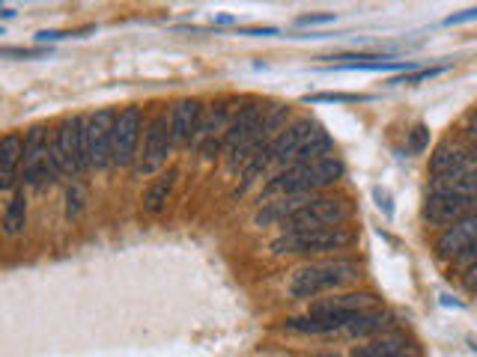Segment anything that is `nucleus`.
<instances>
[{"label":"nucleus","mask_w":477,"mask_h":357,"mask_svg":"<svg viewBox=\"0 0 477 357\" xmlns=\"http://www.w3.org/2000/svg\"><path fill=\"white\" fill-rule=\"evenodd\" d=\"M352 357H420L403 334H382L373 336L367 345H358Z\"/></svg>","instance_id":"18"},{"label":"nucleus","mask_w":477,"mask_h":357,"mask_svg":"<svg viewBox=\"0 0 477 357\" xmlns=\"http://www.w3.org/2000/svg\"><path fill=\"white\" fill-rule=\"evenodd\" d=\"M203 101L200 99H182L176 101L171 110V128H173V144L176 146H194V137L203 126Z\"/></svg>","instance_id":"12"},{"label":"nucleus","mask_w":477,"mask_h":357,"mask_svg":"<svg viewBox=\"0 0 477 357\" xmlns=\"http://www.w3.org/2000/svg\"><path fill=\"white\" fill-rule=\"evenodd\" d=\"M376 307V295L373 292H343L329 300L311 307V313H364V309Z\"/></svg>","instance_id":"19"},{"label":"nucleus","mask_w":477,"mask_h":357,"mask_svg":"<svg viewBox=\"0 0 477 357\" xmlns=\"http://www.w3.org/2000/svg\"><path fill=\"white\" fill-rule=\"evenodd\" d=\"M114 126H117V114L110 108H102L96 114L87 117V126H84V149H87V164L90 170H105L110 167V144H114Z\"/></svg>","instance_id":"9"},{"label":"nucleus","mask_w":477,"mask_h":357,"mask_svg":"<svg viewBox=\"0 0 477 357\" xmlns=\"http://www.w3.org/2000/svg\"><path fill=\"white\" fill-rule=\"evenodd\" d=\"M477 212V200L472 196H460V194H447V191H433L424 203V218L433 223V227H454L456 221L469 218Z\"/></svg>","instance_id":"11"},{"label":"nucleus","mask_w":477,"mask_h":357,"mask_svg":"<svg viewBox=\"0 0 477 357\" xmlns=\"http://www.w3.org/2000/svg\"><path fill=\"white\" fill-rule=\"evenodd\" d=\"M447 69V65H433V69H420L415 74H403V78H394L391 83H420V81H427V78H436V74H442Z\"/></svg>","instance_id":"26"},{"label":"nucleus","mask_w":477,"mask_h":357,"mask_svg":"<svg viewBox=\"0 0 477 357\" xmlns=\"http://www.w3.org/2000/svg\"><path fill=\"white\" fill-rule=\"evenodd\" d=\"M176 149L173 144V128H171V114L162 110V114H155L149 119L146 126V137H144V149H140V158L135 164V173L137 176H153L158 173L162 167L167 164V158Z\"/></svg>","instance_id":"6"},{"label":"nucleus","mask_w":477,"mask_h":357,"mask_svg":"<svg viewBox=\"0 0 477 357\" xmlns=\"http://www.w3.org/2000/svg\"><path fill=\"white\" fill-rule=\"evenodd\" d=\"M358 313H307L287 318V331L296 334H343Z\"/></svg>","instance_id":"15"},{"label":"nucleus","mask_w":477,"mask_h":357,"mask_svg":"<svg viewBox=\"0 0 477 357\" xmlns=\"http://www.w3.org/2000/svg\"><path fill=\"white\" fill-rule=\"evenodd\" d=\"M429 149V126H424V122H418L415 128L409 131V152H427Z\"/></svg>","instance_id":"24"},{"label":"nucleus","mask_w":477,"mask_h":357,"mask_svg":"<svg viewBox=\"0 0 477 357\" xmlns=\"http://www.w3.org/2000/svg\"><path fill=\"white\" fill-rule=\"evenodd\" d=\"M60 170L54 167L51 144H49V126H33L24 137V164H22V182L24 185H45L57 182Z\"/></svg>","instance_id":"7"},{"label":"nucleus","mask_w":477,"mask_h":357,"mask_svg":"<svg viewBox=\"0 0 477 357\" xmlns=\"http://www.w3.org/2000/svg\"><path fill=\"white\" fill-rule=\"evenodd\" d=\"M140 128H144V114L137 105H128L117 114L114 126V144H110V167L123 170V167H135L140 158Z\"/></svg>","instance_id":"8"},{"label":"nucleus","mask_w":477,"mask_h":357,"mask_svg":"<svg viewBox=\"0 0 477 357\" xmlns=\"http://www.w3.org/2000/svg\"><path fill=\"white\" fill-rule=\"evenodd\" d=\"M472 155H474L472 149H465V146H460V144H454V140H445V144L433 152V158H429V176L438 178V176L451 173V170H456V167H460V164L469 161Z\"/></svg>","instance_id":"20"},{"label":"nucleus","mask_w":477,"mask_h":357,"mask_svg":"<svg viewBox=\"0 0 477 357\" xmlns=\"http://www.w3.org/2000/svg\"><path fill=\"white\" fill-rule=\"evenodd\" d=\"M245 101L248 99H221L218 105H212L209 114H203V126L198 131V137H194V146H198L206 158L221 152V140L227 135V128L233 126V119H236Z\"/></svg>","instance_id":"10"},{"label":"nucleus","mask_w":477,"mask_h":357,"mask_svg":"<svg viewBox=\"0 0 477 357\" xmlns=\"http://www.w3.org/2000/svg\"><path fill=\"white\" fill-rule=\"evenodd\" d=\"M27 227V194L24 187H18V191L9 196L6 203V212H4V232L9 239L22 236Z\"/></svg>","instance_id":"23"},{"label":"nucleus","mask_w":477,"mask_h":357,"mask_svg":"<svg viewBox=\"0 0 477 357\" xmlns=\"http://www.w3.org/2000/svg\"><path fill=\"white\" fill-rule=\"evenodd\" d=\"M84 126H87V117L63 119L51 140V158L60 176H81L90 170L87 149H84Z\"/></svg>","instance_id":"4"},{"label":"nucleus","mask_w":477,"mask_h":357,"mask_svg":"<svg viewBox=\"0 0 477 357\" xmlns=\"http://www.w3.org/2000/svg\"><path fill=\"white\" fill-rule=\"evenodd\" d=\"M456 262H460V268H465V271H469V268L474 266V262H477V244H474V248H469V250H465L463 257L456 259Z\"/></svg>","instance_id":"30"},{"label":"nucleus","mask_w":477,"mask_h":357,"mask_svg":"<svg viewBox=\"0 0 477 357\" xmlns=\"http://www.w3.org/2000/svg\"><path fill=\"white\" fill-rule=\"evenodd\" d=\"M316 131H320V126H316L314 119H296V122H289V128L272 144V161L289 167V164H293V158L298 155V149H302L307 140L316 135Z\"/></svg>","instance_id":"14"},{"label":"nucleus","mask_w":477,"mask_h":357,"mask_svg":"<svg viewBox=\"0 0 477 357\" xmlns=\"http://www.w3.org/2000/svg\"><path fill=\"white\" fill-rule=\"evenodd\" d=\"M465 137H469V140H472V144L477 146V117H474V119L469 122V126H465Z\"/></svg>","instance_id":"32"},{"label":"nucleus","mask_w":477,"mask_h":357,"mask_svg":"<svg viewBox=\"0 0 477 357\" xmlns=\"http://www.w3.org/2000/svg\"><path fill=\"white\" fill-rule=\"evenodd\" d=\"M391 327V313L388 309H364V313H358L352 318V325L346 327V336H379V334H388Z\"/></svg>","instance_id":"21"},{"label":"nucleus","mask_w":477,"mask_h":357,"mask_svg":"<svg viewBox=\"0 0 477 357\" xmlns=\"http://www.w3.org/2000/svg\"><path fill=\"white\" fill-rule=\"evenodd\" d=\"M463 283H465V289H469V292H477V262L463 274Z\"/></svg>","instance_id":"31"},{"label":"nucleus","mask_w":477,"mask_h":357,"mask_svg":"<svg viewBox=\"0 0 477 357\" xmlns=\"http://www.w3.org/2000/svg\"><path fill=\"white\" fill-rule=\"evenodd\" d=\"M24 164V137L22 135H6L0 140V191L9 194L15 187L18 167Z\"/></svg>","instance_id":"17"},{"label":"nucleus","mask_w":477,"mask_h":357,"mask_svg":"<svg viewBox=\"0 0 477 357\" xmlns=\"http://www.w3.org/2000/svg\"><path fill=\"white\" fill-rule=\"evenodd\" d=\"M346 173V167L338 155L325 158L316 164H298L287 167L284 173H278L272 182L263 187V196H314L322 187H329L334 182H340Z\"/></svg>","instance_id":"2"},{"label":"nucleus","mask_w":477,"mask_h":357,"mask_svg":"<svg viewBox=\"0 0 477 357\" xmlns=\"http://www.w3.org/2000/svg\"><path fill=\"white\" fill-rule=\"evenodd\" d=\"M40 54H45L42 48H4V57H40Z\"/></svg>","instance_id":"29"},{"label":"nucleus","mask_w":477,"mask_h":357,"mask_svg":"<svg viewBox=\"0 0 477 357\" xmlns=\"http://www.w3.org/2000/svg\"><path fill=\"white\" fill-rule=\"evenodd\" d=\"M477 244V212L469 214V218L456 221L454 227L442 230V236L436 239V250L442 259H460L465 250Z\"/></svg>","instance_id":"13"},{"label":"nucleus","mask_w":477,"mask_h":357,"mask_svg":"<svg viewBox=\"0 0 477 357\" xmlns=\"http://www.w3.org/2000/svg\"><path fill=\"white\" fill-rule=\"evenodd\" d=\"M66 218H78L81 214V187H69L66 194Z\"/></svg>","instance_id":"27"},{"label":"nucleus","mask_w":477,"mask_h":357,"mask_svg":"<svg viewBox=\"0 0 477 357\" xmlns=\"http://www.w3.org/2000/svg\"><path fill=\"white\" fill-rule=\"evenodd\" d=\"M433 191H447V194H460L477 200V152L465 164L456 167V170L433 178Z\"/></svg>","instance_id":"16"},{"label":"nucleus","mask_w":477,"mask_h":357,"mask_svg":"<svg viewBox=\"0 0 477 357\" xmlns=\"http://www.w3.org/2000/svg\"><path fill=\"white\" fill-rule=\"evenodd\" d=\"M334 22V15L331 13H325V15H302L298 18V24L307 27V24H331Z\"/></svg>","instance_id":"28"},{"label":"nucleus","mask_w":477,"mask_h":357,"mask_svg":"<svg viewBox=\"0 0 477 357\" xmlns=\"http://www.w3.org/2000/svg\"><path fill=\"white\" fill-rule=\"evenodd\" d=\"M352 218V203L343 196H322L314 194L307 196V203L289 218L284 227L287 230H311V227H346Z\"/></svg>","instance_id":"5"},{"label":"nucleus","mask_w":477,"mask_h":357,"mask_svg":"<svg viewBox=\"0 0 477 357\" xmlns=\"http://www.w3.org/2000/svg\"><path fill=\"white\" fill-rule=\"evenodd\" d=\"M367 96H349V92H316V96H305V101L320 105V101H340V105H352V101H364Z\"/></svg>","instance_id":"25"},{"label":"nucleus","mask_w":477,"mask_h":357,"mask_svg":"<svg viewBox=\"0 0 477 357\" xmlns=\"http://www.w3.org/2000/svg\"><path fill=\"white\" fill-rule=\"evenodd\" d=\"M361 266L355 259H325V262H307L289 274V295L293 298H316L325 292H338V289L358 283Z\"/></svg>","instance_id":"1"},{"label":"nucleus","mask_w":477,"mask_h":357,"mask_svg":"<svg viewBox=\"0 0 477 357\" xmlns=\"http://www.w3.org/2000/svg\"><path fill=\"white\" fill-rule=\"evenodd\" d=\"M176 178H180V170H176V167H171V170H164L153 185H149V191L144 196V209L149 214H158V212L164 209V203H167V196H171V191H173Z\"/></svg>","instance_id":"22"},{"label":"nucleus","mask_w":477,"mask_h":357,"mask_svg":"<svg viewBox=\"0 0 477 357\" xmlns=\"http://www.w3.org/2000/svg\"><path fill=\"white\" fill-rule=\"evenodd\" d=\"M358 241L352 227H311V230H284L272 241L275 257H316V253L346 250Z\"/></svg>","instance_id":"3"}]
</instances>
